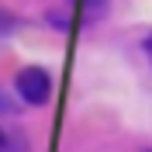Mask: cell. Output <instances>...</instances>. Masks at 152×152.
<instances>
[{
	"instance_id": "obj_1",
	"label": "cell",
	"mask_w": 152,
	"mask_h": 152,
	"mask_svg": "<svg viewBox=\"0 0 152 152\" xmlns=\"http://www.w3.org/2000/svg\"><path fill=\"white\" fill-rule=\"evenodd\" d=\"M14 86H18V97L24 100V104H31V107H42L48 97H52V76H48L42 66L21 69L18 80H14Z\"/></svg>"
},
{
	"instance_id": "obj_2",
	"label": "cell",
	"mask_w": 152,
	"mask_h": 152,
	"mask_svg": "<svg viewBox=\"0 0 152 152\" xmlns=\"http://www.w3.org/2000/svg\"><path fill=\"white\" fill-rule=\"evenodd\" d=\"M104 7H107V0H86V21L100 18V14H104Z\"/></svg>"
},
{
	"instance_id": "obj_3",
	"label": "cell",
	"mask_w": 152,
	"mask_h": 152,
	"mask_svg": "<svg viewBox=\"0 0 152 152\" xmlns=\"http://www.w3.org/2000/svg\"><path fill=\"white\" fill-rule=\"evenodd\" d=\"M0 152H18V145L10 142V138H7L4 132H0Z\"/></svg>"
},
{
	"instance_id": "obj_4",
	"label": "cell",
	"mask_w": 152,
	"mask_h": 152,
	"mask_svg": "<svg viewBox=\"0 0 152 152\" xmlns=\"http://www.w3.org/2000/svg\"><path fill=\"white\" fill-rule=\"evenodd\" d=\"M10 111H14V104H10V100H7V97H4V94H0V114H10Z\"/></svg>"
},
{
	"instance_id": "obj_5",
	"label": "cell",
	"mask_w": 152,
	"mask_h": 152,
	"mask_svg": "<svg viewBox=\"0 0 152 152\" xmlns=\"http://www.w3.org/2000/svg\"><path fill=\"white\" fill-rule=\"evenodd\" d=\"M145 48H149V56H152V38H149V42H145Z\"/></svg>"
}]
</instances>
